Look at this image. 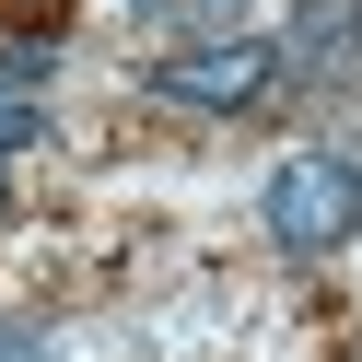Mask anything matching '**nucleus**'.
Instances as JSON below:
<instances>
[{
	"mask_svg": "<svg viewBox=\"0 0 362 362\" xmlns=\"http://www.w3.org/2000/svg\"><path fill=\"white\" fill-rule=\"evenodd\" d=\"M257 222L281 257H339L362 234V152H281L257 187Z\"/></svg>",
	"mask_w": 362,
	"mask_h": 362,
	"instance_id": "f257e3e1",
	"label": "nucleus"
},
{
	"mask_svg": "<svg viewBox=\"0 0 362 362\" xmlns=\"http://www.w3.org/2000/svg\"><path fill=\"white\" fill-rule=\"evenodd\" d=\"M129 12H175V0H129Z\"/></svg>",
	"mask_w": 362,
	"mask_h": 362,
	"instance_id": "6e6552de",
	"label": "nucleus"
},
{
	"mask_svg": "<svg viewBox=\"0 0 362 362\" xmlns=\"http://www.w3.org/2000/svg\"><path fill=\"white\" fill-rule=\"evenodd\" d=\"M175 24H187V47H222L245 24V0H175Z\"/></svg>",
	"mask_w": 362,
	"mask_h": 362,
	"instance_id": "20e7f679",
	"label": "nucleus"
},
{
	"mask_svg": "<svg viewBox=\"0 0 362 362\" xmlns=\"http://www.w3.org/2000/svg\"><path fill=\"white\" fill-rule=\"evenodd\" d=\"M281 82H304V94H351V82H362V0H292Z\"/></svg>",
	"mask_w": 362,
	"mask_h": 362,
	"instance_id": "7ed1b4c3",
	"label": "nucleus"
},
{
	"mask_svg": "<svg viewBox=\"0 0 362 362\" xmlns=\"http://www.w3.org/2000/svg\"><path fill=\"white\" fill-rule=\"evenodd\" d=\"M47 71H59V47H0V94H12V105H24Z\"/></svg>",
	"mask_w": 362,
	"mask_h": 362,
	"instance_id": "39448f33",
	"label": "nucleus"
},
{
	"mask_svg": "<svg viewBox=\"0 0 362 362\" xmlns=\"http://www.w3.org/2000/svg\"><path fill=\"white\" fill-rule=\"evenodd\" d=\"M35 141V105H12V94H0V152H24Z\"/></svg>",
	"mask_w": 362,
	"mask_h": 362,
	"instance_id": "423d86ee",
	"label": "nucleus"
},
{
	"mask_svg": "<svg viewBox=\"0 0 362 362\" xmlns=\"http://www.w3.org/2000/svg\"><path fill=\"white\" fill-rule=\"evenodd\" d=\"M0 362H47V351H35V339H24V327H0Z\"/></svg>",
	"mask_w": 362,
	"mask_h": 362,
	"instance_id": "0eeeda50",
	"label": "nucleus"
},
{
	"mask_svg": "<svg viewBox=\"0 0 362 362\" xmlns=\"http://www.w3.org/2000/svg\"><path fill=\"white\" fill-rule=\"evenodd\" d=\"M269 82H281V47L222 35V47H175L164 71H152V94H164V105H199V117H245Z\"/></svg>",
	"mask_w": 362,
	"mask_h": 362,
	"instance_id": "f03ea898",
	"label": "nucleus"
}]
</instances>
